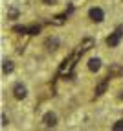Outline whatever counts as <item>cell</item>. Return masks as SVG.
I'll use <instances>...</instances> for the list:
<instances>
[{"instance_id":"obj_1","label":"cell","mask_w":123,"mask_h":131,"mask_svg":"<svg viewBox=\"0 0 123 131\" xmlns=\"http://www.w3.org/2000/svg\"><path fill=\"white\" fill-rule=\"evenodd\" d=\"M79 56H81V52L79 50H75L74 54H72V57H68L63 65H61V68H59V74L61 76H70L72 74V70H74V67H75V63H77V59H79Z\"/></svg>"},{"instance_id":"obj_2","label":"cell","mask_w":123,"mask_h":131,"mask_svg":"<svg viewBox=\"0 0 123 131\" xmlns=\"http://www.w3.org/2000/svg\"><path fill=\"white\" fill-rule=\"evenodd\" d=\"M121 37H123V24H119L118 28H116V31H114V33H110V37L107 39V45H108L110 48H116V46L119 45Z\"/></svg>"},{"instance_id":"obj_3","label":"cell","mask_w":123,"mask_h":131,"mask_svg":"<svg viewBox=\"0 0 123 131\" xmlns=\"http://www.w3.org/2000/svg\"><path fill=\"white\" fill-rule=\"evenodd\" d=\"M88 17H90L92 22H101V20L105 19V11L101 9V7H90Z\"/></svg>"},{"instance_id":"obj_4","label":"cell","mask_w":123,"mask_h":131,"mask_svg":"<svg viewBox=\"0 0 123 131\" xmlns=\"http://www.w3.org/2000/svg\"><path fill=\"white\" fill-rule=\"evenodd\" d=\"M42 122H44L46 127L55 126V124H57V115H55V113H46V115L42 116Z\"/></svg>"},{"instance_id":"obj_5","label":"cell","mask_w":123,"mask_h":131,"mask_svg":"<svg viewBox=\"0 0 123 131\" xmlns=\"http://www.w3.org/2000/svg\"><path fill=\"white\" fill-rule=\"evenodd\" d=\"M13 96H15L17 100L26 98V87H24L22 83H17V85H15V89H13Z\"/></svg>"},{"instance_id":"obj_6","label":"cell","mask_w":123,"mask_h":131,"mask_svg":"<svg viewBox=\"0 0 123 131\" xmlns=\"http://www.w3.org/2000/svg\"><path fill=\"white\" fill-rule=\"evenodd\" d=\"M88 68L92 72H98L99 68H101V59L99 57H92V59H88Z\"/></svg>"},{"instance_id":"obj_7","label":"cell","mask_w":123,"mask_h":131,"mask_svg":"<svg viewBox=\"0 0 123 131\" xmlns=\"http://www.w3.org/2000/svg\"><path fill=\"white\" fill-rule=\"evenodd\" d=\"M92 46H94V39H85V41L81 42V46H79L77 50L81 52V54H85V52H86V50H90Z\"/></svg>"},{"instance_id":"obj_8","label":"cell","mask_w":123,"mask_h":131,"mask_svg":"<svg viewBox=\"0 0 123 131\" xmlns=\"http://www.w3.org/2000/svg\"><path fill=\"white\" fill-rule=\"evenodd\" d=\"M107 85H108V80L101 81V83L98 85V89H95V96H101V94L105 92V89H107Z\"/></svg>"},{"instance_id":"obj_9","label":"cell","mask_w":123,"mask_h":131,"mask_svg":"<svg viewBox=\"0 0 123 131\" xmlns=\"http://www.w3.org/2000/svg\"><path fill=\"white\" fill-rule=\"evenodd\" d=\"M2 70H4V74H9V72H13V63H11V61H4Z\"/></svg>"},{"instance_id":"obj_10","label":"cell","mask_w":123,"mask_h":131,"mask_svg":"<svg viewBox=\"0 0 123 131\" xmlns=\"http://www.w3.org/2000/svg\"><path fill=\"white\" fill-rule=\"evenodd\" d=\"M39 31H40V26H30V28H28V33H30V35H37Z\"/></svg>"},{"instance_id":"obj_11","label":"cell","mask_w":123,"mask_h":131,"mask_svg":"<svg viewBox=\"0 0 123 131\" xmlns=\"http://www.w3.org/2000/svg\"><path fill=\"white\" fill-rule=\"evenodd\" d=\"M51 24H55V26H61V24H64V17H55V19H51Z\"/></svg>"},{"instance_id":"obj_12","label":"cell","mask_w":123,"mask_h":131,"mask_svg":"<svg viewBox=\"0 0 123 131\" xmlns=\"http://www.w3.org/2000/svg\"><path fill=\"white\" fill-rule=\"evenodd\" d=\"M110 74H123V68L118 67V65H114V67L110 68Z\"/></svg>"},{"instance_id":"obj_13","label":"cell","mask_w":123,"mask_h":131,"mask_svg":"<svg viewBox=\"0 0 123 131\" xmlns=\"http://www.w3.org/2000/svg\"><path fill=\"white\" fill-rule=\"evenodd\" d=\"M57 45H59V41H57V39H51V41H48V46H50L51 50H55V48H57Z\"/></svg>"},{"instance_id":"obj_14","label":"cell","mask_w":123,"mask_h":131,"mask_svg":"<svg viewBox=\"0 0 123 131\" xmlns=\"http://www.w3.org/2000/svg\"><path fill=\"white\" fill-rule=\"evenodd\" d=\"M112 127L116 129V131H121V129H123V120H118V122H116V124H114Z\"/></svg>"},{"instance_id":"obj_15","label":"cell","mask_w":123,"mask_h":131,"mask_svg":"<svg viewBox=\"0 0 123 131\" xmlns=\"http://www.w3.org/2000/svg\"><path fill=\"white\" fill-rule=\"evenodd\" d=\"M15 31H19V33H28V28H26V26H15Z\"/></svg>"},{"instance_id":"obj_16","label":"cell","mask_w":123,"mask_h":131,"mask_svg":"<svg viewBox=\"0 0 123 131\" xmlns=\"http://www.w3.org/2000/svg\"><path fill=\"white\" fill-rule=\"evenodd\" d=\"M42 2H44L46 6H53V4L57 2V0H42Z\"/></svg>"},{"instance_id":"obj_17","label":"cell","mask_w":123,"mask_h":131,"mask_svg":"<svg viewBox=\"0 0 123 131\" xmlns=\"http://www.w3.org/2000/svg\"><path fill=\"white\" fill-rule=\"evenodd\" d=\"M7 126V118H6V115H2V127H6Z\"/></svg>"},{"instance_id":"obj_18","label":"cell","mask_w":123,"mask_h":131,"mask_svg":"<svg viewBox=\"0 0 123 131\" xmlns=\"http://www.w3.org/2000/svg\"><path fill=\"white\" fill-rule=\"evenodd\" d=\"M9 17H17V9H11L9 11Z\"/></svg>"},{"instance_id":"obj_19","label":"cell","mask_w":123,"mask_h":131,"mask_svg":"<svg viewBox=\"0 0 123 131\" xmlns=\"http://www.w3.org/2000/svg\"><path fill=\"white\" fill-rule=\"evenodd\" d=\"M119 98H121V100H123V91H121V94H119Z\"/></svg>"}]
</instances>
